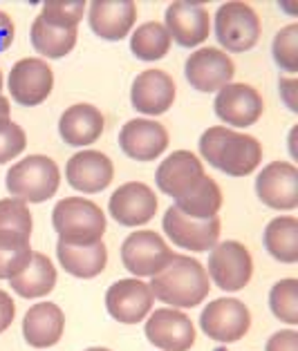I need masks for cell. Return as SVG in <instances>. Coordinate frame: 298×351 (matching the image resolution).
Wrapping results in <instances>:
<instances>
[{
	"mask_svg": "<svg viewBox=\"0 0 298 351\" xmlns=\"http://www.w3.org/2000/svg\"><path fill=\"white\" fill-rule=\"evenodd\" d=\"M0 92H3V70H0Z\"/></svg>",
	"mask_w": 298,
	"mask_h": 351,
	"instance_id": "44",
	"label": "cell"
},
{
	"mask_svg": "<svg viewBox=\"0 0 298 351\" xmlns=\"http://www.w3.org/2000/svg\"><path fill=\"white\" fill-rule=\"evenodd\" d=\"M207 276L209 280H213V285L227 291V293L242 291L253 276V260L249 248L236 242V239L218 242L211 248Z\"/></svg>",
	"mask_w": 298,
	"mask_h": 351,
	"instance_id": "7",
	"label": "cell"
},
{
	"mask_svg": "<svg viewBox=\"0 0 298 351\" xmlns=\"http://www.w3.org/2000/svg\"><path fill=\"white\" fill-rule=\"evenodd\" d=\"M12 289L25 300L32 298H45L56 287V269L52 260L43 253H32L30 264L23 273L10 280Z\"/></svg>",
	"mask_w": 298,
	"mask_h": 351,
	"instance_id": "26",
	"label": "cell"
},
{
	"mask_svg": "<svg viewBox=\"0 0 298 351\" xmlns=\"http://www.w3.org/2000/svg\"><path fill=\"white\" fill-rule=\"evenodd\" d=\"M265 248L283 264L298 262V219L292 215L274 217L265 228Z\"/></svg>",
	"mask_w": 298,
	"mask_h": 351,
	"instance_id": "28",
	"label": "cell"
},
{
	"mask_svg": "<svg viewBox=\"0 0 298 351\" xmlns=\"http://www.w3.org/2000/svg\"><path fill=\"white\" fill-rule=\"evenodd\" d=\"M157 195L155 191L144 182H128L122 184L117 191L110 195L108 210L117 224L135 228L146 226L157 213Z\"/></svg>",
	"mask_w": 298,
	"mask_h": 351,
	"instance_id": "14",
	"label": "cell"
},
{
	"mask_svg": "<svg viewBox=\"0 0 298 351\" xmlns=\"http://www.w3.org/2000/svg\"><path fill=\"white\" fill-rule=\"evenodd\" d=\"M200 327L216 342H238L251 329V311L236 298H218L200 313Z\"/></svg>",
	"mask_w": 298,
	"mask_h": 351,
	"instance_id": "8",
	"label": "cell"
},
{
	"mask_svg": "<svg viewBox=\"0 0 298 351\" xmlns=\"http://www.w3.org/2000/svg\"><path fill=\"white\" fill-rule=\"evenodd\" d=\"M296 134H298V125H294V128H292V132H289V152H292V157H298L296 145H294V141H296Z\"/></svg>",
	"mask_w": 298,
	"mask_h": 351,
	"instance_id": "41",
	"label": "cell"
},
{
	"mask_svg": "<svg viewBox=\"0 0 298 351\" xmlns=\"http://www.w3.org/2000/svg\"><path fill=\"white\" fill-rule=\"evenodd\" d=\"M104 112L90 104H74L58 119V134L67 145H74V148L92 145L104 134Z\"/></svg>",
	"mask_w": 298,
	"mask_h": 351,
	"instance_id": "23",
	"label": "cell"
},
{
	"mask_svg": "<svg viewBox=\"0 0 298 351\" xmlns=\"http://www.w3.org/2000/svg\"><path fill=\"white\" fill-rule=\"evenodd\" d=\"M52 226L58 242L70 246H90L104 239L106 213L85 197H65L52 210Z\"/></svg>",
	"mask_w": 298,
	"mask_h": 351,
	"instance_id": "3",
	"label": "cell"
},
{
	"mask_svg": "<svg viewBox=\"0 0 298 351\" xmlns=\"http://www.w3.org/2000/svg\"><path fill=\"white\" fill-rule=\"evenodd\" d=\"M137 5L133 0H92L88 3V25L104 40H122L135 29Z\"/></svg>",
	"mask_w": 298,
	"mask_h": 351,
	"instance_id": "21",
	"label": "cell"
},
{
	"mask_svg": "<svg viewBox=\"0 0 298 351\" xmlns=\"http://www.w3.org/2000/svg\"><path fill=\"white\" fill-rule=\"evenodd\" d=\"M177 85L173 76L164 70H144L137 74L130 88V104L144 117H159L168 112L175 104Z\"/></svg>",
	"mask_w": 298,
	"mask_h": 351,
	"instance_id": "18",
	"label": "cell"
},
{
	"mask_svg": "<svg viewBox=\"0 0 298 351\" xmlns=\"http://www.w3.org/2000/svg\"><path fill=\"white\" fill-rule=\"evenodd\" d=\"M175 253L155 230H135L122 244V262L135 278H155L164 271Z\"/></svg>",
	"mask_w": 298,
	"mask_h": 351,
	"instance_id": "6",
	"label": "cell"
},
{
	"mask_svg": "<svg viewBox=\"0 0 298 351\" xmlns=\"http://www.w3.org/2000/svg\"><path fill=\"white\" fill-rule=\"evenodd\" d=\"M65 315L54 302H38L27 309L23 318L25 342L34 349H49L63 338Z\"/></svg>",
	"mask_w": 298,
	"mask_h": 351,
	"instance_id": "24",
	"label": "cell"
},
{
	"mask_svg": "<svg viewBox=\"0 0 298 351\" xmlns=\"http://www.w3.org/2000/svg\"><path fill=\"white\" fill-rule=\"evenodd\" d=\"M7 191L25 204H41L52 199L61 186V173L52 157L27 155L7 170Z\"/></svg>",
	"mask_w": 298,
	"mask_h": 351,
	"instance_id": "4",
	"label": "cell"
},
{
	"mask_svg": "<svg viewBox=\"0 0 298 351\" xmlns=\"http://www.w3.org/2000/svg\"><path fill=\"white\" fill-rule=\"evenodd\" d=\"M7 327H10V324H7V322L3 320V315H0V333H3V331H5Z\"/></svg>",
	"mask_w": 298,
	"mask_h": 351,
	"instance_id": "42",
	"label": "cell"
},
{
	"mask_svg": "<svg viewBox=\"0 0 298 351\" xmlns=\"http://www.w3.org/2000/svg\"><path fill=\"white\" fill-rule=\"evenodd\" d=\"M274 61L283 72L296 76L298 72V23H289L274 36L271 45Z\"/></svg>",
	"mask_w": 298,
	"mask_h": 351,
	"instance_id": "34",
	"label": "cell"
},
{
	"mask_svg": "<svg viewBox=\"0 0 298 351\" xmlns=\"http://www.w3.org/2000/svg\"><path fill=\"white\" fill-rule=\"evenodd\" d=\"M25 148H27L25 130L19 123H14L12 119H3L0 121V166L10 164L12 159L23 155Z\"/></svg>",
	"mask_w": 298,
	"mask_h": 351,
	"instance_id": "36",
	"label": "cell"
},
{
	"mask_svg": "<svg viewBox=\"0 0 298 351\" xmlns=\"http://www.w3.org/2000/svg\"><path fill=\"white\" fill-rule=\"evenodd\" d=\"M184 74L198 92H220L233 81L236 63L220 47H200L186 58Z\"/></svg>",
	"mask_w": 298,
	"mask_h": 351,
	"instance_id": "13",
	"label": "cell"
},
{
	"mask_svg": "<svg viewBox=\"0 0 298 351\" xmlns=\"http://www.w3.org/2000/svg\"><path fill=\"white\" fill-rule=\"evenodd\" d=\"M34 228V219L30 213V204H25L19 197H5L0 199V230H12L30 237Z\"/></svg>",
	"mask_w": 298,
	"mask_h": 351,
	"instance_id": "35",
	"label": "cell"
},
{
	"mask_svg": "<svg viewBox=\"0 0 298 351\" xmlns=\"http://www.w3.org/2000/svg\"><path fill=\"white\" fill-rule=\"evenodd\" d=\"M255 195L267 208L294 210L298 206V168L289 161H271L255 177Z\"/></svg>",
	"mask_w": 298,
	"mask_h": 351,
	"instance_id": "15",
	"label": "cell"
},
{
	"mask_svg": "<svg viewBox=\"0 0 298 351\" xmlns=\"http://www.w3.org/2000/svg\"><path fill=\"white\" fill-rule=\"evenodd\" d=\"M65 179L74 191L95 195L106 191L115 179L113 159L99 150H79L65 166Z\"/></svg>",
	"mask_w": 298,
	"mask_h": 351,
	"instance_id": "19",
	"label": "cell"
},
{
	"mask_svg": "<svg viewBox=\"0 0 298 351\" xmlns=\"http://www.w3.org/2000/svg\"><path fill=\"white\" fill-rule=\"evenodd\" d=\"M85 351H110L106 347H90V349H85Z\"/></svg>",
	"mask_w": 298,
	"mask_h": 351,
	"instance_id": "43",
	"label": "cell"
},
{
	"mask_svg": "<svg viewBox=\"0 0 298 351\" xmlns=\"http://www.w3.org/2000/svg\"><path fill=\"white\" fill-rule=\"evenodd\" d=\"M164 27L180 47H200L211 34V14L200 3L175 0L166 7Z\"/></svg>",
	"mask_w": 298,
	"mask_h": 351,
	"instance_id": "17",
	"label": "cell"
},
{
	"mask_svg": "<svg viewBox=\"0 0 298 351\" xmlns=\"http://www.w3.org/2000/svg\"><path fill=\"white\" fill-rule=\"evenodd\" d=\"M85 14H88L85 0H47L43 3L38 16L54 27H76Z\"/></svg>",
	"mask_w": 298,
	"mask_h": 351,
	"instance_id": "33",
	"label": "cell"
},
{
	"mask_svg": "<svg viewBox=\"0 0 298 351\" xmlns=\"http://www.w3.org/2000/svg\"><path fill=\"white\" fill-rule=\"evenodd\" d=\"M211 32H216L222 52H249L260 38V16L249 3L231 0L218 7L216 19L211 21Z\"/></svg>",
	"mask_w": 298,
	"mask_h": 351,
	"instance_id": "5",
	"label": "cell"
},
{
	"mask_svg": "<svg viewBox=\"0 0 298 351\" xmlns=\"http://www.w3.org/2000/svg\"><path fill=\"white\" fill-rule=\"evenodd\" d=\"M265 351H298V331L296 329H283L276 331L267 340Z\"/></svg>",
	"mask_w": 298,
	"mask_h": 351,
	"instance_id": "37",
	"label": "cell"
},
{
	"mask_svg": "<svg viewBox=\"0 0 298 351\" xmlns=\"http://www.w3.org/2000/svg\"><path fill=\"white\" fill-rule=\"evenodd\" d=\"M175 206L180 208L184 215L195 217V219L218 217L220 208H222V191H220L216 179L204 175L198 186L191 188L180 199H175Z\"/></svg>",
	"mask_w": 298,
	"mask_h": 351,
	"instance_id": "29",
	"label": "cell"
},
{
	"mask_svg": "<svg viewBox=\"0 0 298 351\" xmlns=\"http://www.w3.org/2000/svg\"><path fill=\"white\" fill-rule=\"evenodd\" d=\"M204 177V166L202 159L198 155H193L191 150H175L173 155H168L159 164L155 173L157 188L164 195L180 199L182 195H186L195 188Z\"/></svg>",
	"mask_w": 298,
	"mask_h": 351,
	"instance_id": "22",
	"label": "cell"
},
{
	"mask_svg": "<svg viewBox=\"0 0 298 351\" xmlns=\"http://www.w3.org/2000/svg\"><path fill=\"white\" fill-rule=\"evenodd\" d=\"M152 298L173 309H193L209 298L211 280L202 262L189 255H175L170 264L150 280Z\"/></svg>",
	"mask_w": 298,
	"mask_h": 351,
	"instance_id": "2",
	"label": "cell"
},
{
	"mask_svg": "<svg viewBox=\"0 0 298 351\" xmlns=\"http://www.w3.org/2000/svg\"><path fill=\"white\" fill-rule=\"evenodd\" d=\"M10 88L12 101L25 108H36L45 104L54 90V72L43 58H21L10 70Z\"/></svg>",
	"mask_w": 298,
	"mask_h": 351,
	"instance_id": "9",
	"label": "cell"
},
{
	"mask_svg": "<svg viewBox=\"0 0 298 351\" xmlns=\"http://www.w3.org/2000/svg\"><path fill=\"white\" fill-rule=\"evenodd\" d=\"M10 110H12L10 99L0 94V121H3V119H10Z\"/></svg>",
	"mask_w": 298,
	"mask_h": 351,
	"instance_id": "40",
	"label": "cell"
},
{
	"mask_svg": "<svg viewBox=\"0 0 298 351\" xmlns=\"http://www.w3.org/2000/svg\"><path fill=\"white\" fill-rule=\"evenodd\" d=\"M144 333L150 345L159 351H191L198 340V331L191 318L173 306L150 311Z\"/></svg>",
	"mask_w": 298,
	"mask_h": 351,
	"instance_id": "11",
	"label": "cell"
},
{
	"mask_svg": "<svg viewBox=\"0 0 298 351\" xmlns=\"http://www.w3.org/2000/svg\"><path fill=\"white\" fill-rule=\"evenodd\" d=\"M152 304H155L152 291L139 278L119 280L106 293L108 313L122 324H139L141 320H146L152 311Z\"/></svg>",
	"mask_w": 298,
	"mask_h": 351,
	"instance_id": "16",
	"label": "cell"
},
{
	"mask_svg": "<svg viewBox=\"0 0 298 351\" xmlns=\"http://www.w3.org/2000/svg\"><path fill=\"white\" fill-rule=\"evenodd\" d=\"M34 49L45 58H63L74 49L79 32L76 27H54L36 16L30 29Z\"/></svg>",
	"mask_w": 298,
	"mask_h": 351,
	"instance_id": "27",
	"label": "cell"
},
{
	"mask_svg": "<svg viewBox=\"0 0 298 351\" xmlns=\"http://www.w3.org/2000/svg\"><path fill=\"white\" fill-rule=\"evenodd\" d=\"M32 244L30 237L12 233V230H0V280L10 282L32 260Z\"/></svg>",
	"mask_w": 298,
	"mask_h": 351,
	"instance_id": "31",
	"label": "cell"
},
{
	"mask_svg": "<svg viewBox=\"0 0 298 351\" xmlns=\"http://www.w3.org/2000/svg\"><path fill=\"white\" fill-rule=\"evenodd\" d=\"M119 148L135 161H155L168 148V130L155 119H130L119 132Z\"/></svg>",
	"mask_w": 298,
	"mask_h": 351,
	"instance_id": "20",
	"label": "cell"
},
{
	"mask_svg": "<svg viewBox=\"0 0 298 351\" xmlns=\"http://www.w3.org/2000/svg\"><path fill=\"white\" fill-rule=\"evenodd\" d=\"M269 306L271 313L276 315L280 322L296 327L298 324V280L285 278L276 282L269 291Z\"/></svg>",
	"mask_w": 298,
	"mask_h": 351,
	"instance_id": "32",
	"label": "cell"
},
{
	"mask_svg": "<svg viewBox=\"0 0 298 351\" xmlns=\"http://www.w3.org/2000/svg\"><path fill=\"white\" fill-rule=\"evenodd\" d=\"M56 255L63 271L79 280H92L101 276L108 264V248L104 244V239L90 246H70L58 242Z\"/></svg>",
	"mask_w": 298,
	"mask_h": 351,
	"instance_id": "25",
	"label": "cell"
},
{
	"mask_svg": "<svg viewBox=\"0 0 298 351\" xmlns=\"http://www.w3.org/2000/svg\"><path fill=\"white\" fill-rule=\"evenodd\" d=\"M213 110L220 121H225L227 128H249L258 123V119L265 112V101L260 92L249 83H229L222 90L216 92Z\"/></svg>",
	"mask_w": 298,
	"mask_h": 351,
	"instance_id": "12",
	"label": "cell"
},
{
	"mask_svg": "<svg viewBox=\"0 0 298 351\" xmlns=\"http://www.w3.org/2000/svg\"><path fill=\"white\" fill-rule=\"evenodd\" d=\"M164 233L166 237L173 242L175 246H182L186 251L193 253H207L213 246L220 242V217H209V219H195L184 215L173 204L166 213H164Z\"/></svg>",
	"mask_w": 298,
	"mask_h": 351,
	"instance_id": "10",
	"label": "cell"
},
{
	"mask_svg": "<svg viewBox=\"0 0 298 351\" xmlns=\"http://www.w3.org/2000/svg\"><path fill=\"white\" fill-rule=\"evenodd\" d=\"M16 38V25L12 21V16L0 10V52H5Z\"/></svg>",
	"mask_w": 298,
	"mask_h": 351,
	"instance_id": "39",
	"label": "cell"
},
{
	"mask_svg": "<svg viewBox=\"0 0 298 351\" xmlns=\"http://www.w3.org/2000/svg\"><path fill=\"white\" fill-rule=\"evenodd\" d=\"M170 40L164 23L148 21L130 32V52L144 63H155L170 52Z\"/></svg>",
	"mask_w": 298,
	"mask_h": 351,
	"instance_id": "30",
	"label": "cell"
},
{
	"mask_svg": "<svg viewBox=\"0 0 298 351\" xmlns=\"http://www.w3.org/2000/svg\"><path fill=\"white\" fill-rule=\"evenodd\" d=\"M278 92H280V99L285 101V106L292 110V112H298V79L296 76H280Z\"/></svg>",
	"mask_w": 298,
	"mask_h": 351,
	"instance_id": "38",
	"label": "cell"
},
{
	"mask_svg": "<svg viewBox=\"0 0 298 351\" xmlns=\"http://www.w3.org/2000/svg\"><path fill=\"white\" fill-rule=\"evenodd\" d=\"M200 155L220 173L229 177H247L258 170L262 145L247 132L231 130L227 125H213L200 136Z\"/></svg>",
	"mask_w": 298,
	"mask_h": 351,
	"instance_id": "1",
	"label": "cell"
}]
</instances>
